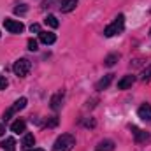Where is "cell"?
Wrapping results in <instances>:
<instances>
[{
	"mask_svg": "<svg viewBox=\"0 0 151 151\" xmlns=\"http://www.w3.org/2000/svg\"><path fill=\"white\" fill-rule=\"evenodd\" d=\"M76 146V137L70 134H62L55 144H53V151H70Z\"/></svg>",
	"mask_w": 151,
	"mask_h": 151,
	"instance_id": "1",
	"label": "cell"
},
{
	"mask_svg": "<svg viewBox=\"0 0 151 151\" xmlns=\"http://www.w3.org/2000/svg\"><path fill=\"white\" fill-rule=\"evenodd\" d=\"M123 28H125V16L119 14V16H116V19H114L111 25H107V27L104 28V35H106V37H113L116 34H121Z\"/></svg>",
	"mask_w": 151,
	"mask_h": 151,
	"instance_id": "2",
	"label": "cell"
},
{
	"mask_svg": "<svg viewBox=\"0 0 151 151\" xmlns=\"http://www.w3.org/2000/svg\"><path fill=\"white\" fill-rule=\"evenodd\" d=\"M30 69H32V63H30V60H27V58H19V60H16V63H14V67H12L14 74L18 76V77H25V76H28Z\"/></svg>",
	"mask_w": 151,
	"mask_h": 151,
	"instance_id": "3",
	"label": "cell"
},
{
	"mask_svg": "<svg viewBox=\"0 0 151 151\" xmlns=\"http://www.w3.org/2000/svg\"><path fill=\"white\" fill-rule=\"evenodd\" d=\"M4 27L9 34H21L25 30V25L21 21H16V19H11V18H5L4 19Z\"/></svg>",
	"mask_w": 151,
	"mask_h": 151,
	"instance_id": "4",
	"label": "cell"
},
{
	"mask_svg": "<svg viewBox=\"0 0 151 151\" xmlns=\"http://www.w3.org/2000/svg\"><path fill=\"white\" fill-rule=\"evenodd\" d=\"M27 102H28V100H27L25 97H21L19 100H16V102H14V106H12V107H9V109L4 113V119L7 121V119H9L14 113H18V111H21V109H25V107H27Z\"/></svg>",
	"mask_w": 151,
	"mask_h": 151,
	"instance_id": "5",
	"label": "cell"
},
{
	"mask_svg": "<svg viewBox=\"0 0 151 151\" xmlns=\"http://www.w3.org/2000/svg\"><path fill=\"white\" fill-rule=\"evenodd\" d=\"M113 76L114 74H106L100 81H97V84H95V90H99V91H102V90H107L109 88V84H111V81H113Z\"/></svg>",
	"mask_w": 151,
	"mask_h": 151,
	"instance_id": "6",
	"label": "cell"
},
{
	"mask_svg": "<svg viewBox=\"0 0 151 151\" xmlns=\"http://www.w3.org/2000/svg\"><path fill=\"white\" fill-rule=\"evenodd\" d=\"M132 130H134V135H135V141H137L139 144H142V142H148V141H151V135H150V134H146V132H142V130H139L137 127H132Z\"/></svg>",
	"mask_w": 151,
	"mask_h": 151,
	"instance_id": "7",
	"label": "cell"
},
{
	"mask_svg": "<svg viewBox=\"0 0 151 151\" xmlns=\"http://www.w3.org/2000/svg\"><path fill=\"white\" fill-rule=\"evenodd\" d=\"M137 114H139L141 119H144V121H151V106L150 104H142V106L137 109Z\"/></svg>",
	"mask_w": 151,
	"mask_h": 151,
	"instance_id": "8",
	"label": "cell"
},
{
	"mask_svg": "<svg viewBox=\"0 0 151 151\" xmlns=\"http://www.w3.org/2000/svg\"><path fill=\"white\" fill-rule=\"evenodd\" d=\"M134 83H135V77L134 76H125L123 79L118 81V88L119 90H128V88H132Z\"/></svg>",
	"mask_w": 151,
	"mask_h": 151,
	"instance_id": "9",
	"label": "cell"
},
{
	"mask_svg": "<svg viewBox=\"0 0 151 151\" xmlns=\"http://www.w3.org/2000/svg\"><path fill=\"white\" fill-rule=\"evenodd\" d=\"M62 102H63V91H58L51 97V109L53 111H58L62 107Z\"/></svg>",
	"mask_w": 151,
	"mask_h": 151,
	"instance_id": "10",
	"label": "cell"
},
{
	"mask_svg": "<svg viewBox=\"0 0 151 151\" xmlns=\"http://www.w3.org/2000/svg\"><path fill=\"white\" fill-rule=\"evenodd\" d=\"M77 2H79V0H62V2H60V11H62V12H70V11H74L76 5H77Z\"/></svg>",
	"mask_w": 151,
	"mask_h": 151,
	"instance_id": "11",
	"label": "cell"
},
{
	"mask_svg": "<svg viewBox=\"0 0 151 151\" xmlns=\"http://www.w3.org/2000/svg\"><path fill=\"white\" fill-rule=\"evenodd\" d=\"M39 39H40L42 44H53V42L56 40V35H55L53 32H40V34H39Z\"/></svg>",
	"mask_w": 151,
	"mask_h": 151,
	"instance_id": "12",
	"label": "cell"
},
{
	"mask_svg": "<svg viewBox=\"0 0 151 151\" xmlns=\"http://www.w3.org/2000/svg\"><path fill=\"white\" fill-rule=\"evenodd\" d=\"M25 128H27V123H25L23 119H16V121H12V125H11V130H12L14 134H23Z\"/></svg>",
	"mask_w": 151,
	"mask_h": 151,
	"instance_id": "13",
	"label": "cell"
},
{
	"mask_svg": "<svg viewBox=\"0 0 151 151\" xmlns=\"http://www.w3.org/2000/svg\"><path fill=\"white\" fill-rule=\"evenodd\" d=\"M113 150H114V142L109 141V139L100 141V142L97 144V151H113Z\"/></svg>",
	"mask_w": 151,
	"mask_h": 151,
	"instance_id": "14",
	"label": "cell"
},
{
	"mask_svg": "<svg viewBox=\"0 0 151 151\" xmlns=\"http://www.w3.org/2000/svg\"><path fill=\"white\" fill-rule=\"evenodd\" d=\"M2 150L4 151H16V141L12 137H7L4 142H2Z\"/></svg>",
	"mask_w": 151,
	"mask_h": 151,
	"instance_id": "15",
	"label": "cell"
},
{
	"mask_svg": "<svg viewBox=\"0 0 151 151\" xmlns=\"http://www.w3.org/2000/svg\"><path fill=\"white\" fill-rule=\"evenodd\" d=\"M35 144V137H34V134H27L25 137H23V146L25 148H32Z\"/></svg>",
	"mask_w": 151,
	"mask_h": 151,
	"instance_id": "16",
	"label": "cell"
},
{
	"mask_svg": "<svg viewBox=\"0 0 151 151\" xmlns=\"http://www.w3.org/2000/svg\"><path fill=\"white\" fill-rule=\"evenodd\" d=\"M44 21H46V25H49L51 28H58V25H60V23H58V19H56V16H53V14H49Z\"/></svg>",
	"mask_w": 151,
	"mask_h": 151,
	"instance_id": "17",
	"label": "cell"
},
{
	"mask_svg": "<svg viewBox=\"0 0 151 151\" xmlns=\"http://www.w3.org/2000/svg\"><path fill=\"white\" fill-rule=\"evenodd\" d=\"M42 9H53L56 5H60V0H42Z\"/></svg>",
	"mask_w": 151,
	"mask_h": 151,
	"instance_id": "18",
	"label": "cell"
},
{
	"mask_svg": "<svg viewBox=\"0 0 151 151\" xmlns=\"http://www.w3.org/2000/svg\"><path fill=\"white\" fill-rule=\"evenodd\" d=\"M118 58H119L118 55H109V56H107V58L104 60V65H106V67H113L114 63L118 62Z\"/></svg>",
	"mask_w": 151,
	"mask_h": 151,
	"instance_id": "19",
	"label": "cell"
},
{
	"mask_svg": "<svg viewBox=\"0 0 151 151\" xmlns=\"http://www.w3.org/2000/svg\"><path fill=\"white\" fill-rule=\"evenodd\" d=\"M141 79H142L144 83H150L151 81V65H148V67L144 69V72H142V76H141Z\"/></svg>",
	"mask_w": 151,
	"mask_h": 151,
	"instance_id": "20",
	"label": "cell"
},
{
	"mask_svg": "<svg viewBox=\"0 0 151 151\" xmlns=\"http://www.w3.org/2000/svg\"><path fill=\"white\" fill-rule=\"evenodd\" d=\"M28 49L30 51H37L39 49V42L35 39H28Z\"/></svg>",
	"mask_w": 151,
	"mask_h": 151,
	"instance_id": "21",
	"label": "cell"
},
{
	"mask_svg": "<svg viewBox=\"0 0 151 151\" xmlns=\"http://www.w3.org/2000/svg\"><path fill=\"white\" fill-rule=\"evenodd\" d=\"M30 32H32V34H40L42 30H40V27H39L37 23H34V25L30 27Z\"/></svg>",
	"mask_w": 151,
	"mask_h": 151,
	"instance_id": "22",
	"label": "cell"
},
{
	"mask_svg": "<svg viewBox=\"0 0 151 151\" xmlns=\"http://www.w3.org/2000/svg\"><path fill=\"white\" fill-rule=\"evenodd\" d=\"M14 12H16V14H25V12H27V7H25V5H19V7L14 9Z\"/></svg>",
	"mask_w": 151,
	"mask_h": 151,
	"instance_id": "23",
	"label": "cell"
},
{
	"mask_svg": "<svg viewBox=\"0 0 151 151\" xmlns=\"http://www.w3.org/2000/svg\"><path fill=\"white\" fill-rule=\"evenodd\" d=\"M7 88V79L4 76H0V90H5Z\"/></svg>",
	"mask_w": 151,
	"mask_h": 151,
	"instance_id": "24",
	"label": "cell"
},
{
	"mask_svg": "<svg viewBox=\"0 0 151 151\" xmlns=\"http://www.w3.org/2000/svg\"><path fill=\"white\" fill-rule=\"evenodd\" d=\"M4 132H5V128H4V125H2V123H0V137H2V135H4Z\"/></svg>",
	"mask_w": 151,
	"mask_h": 151,
	"instance_id": "25",
	"label": "cell"
},
{
	"mask_svg": "<svg viewBox=\"0 0 151 151\" xmlns=\"http://www.w3.org/2000/svg\"><path fill=\"white\" fill-rule=\"evenodd\" d=\"M28 151H44V150H40V148H35V150H28Z\"/></svg>",
	"mask_w": 151,
	"mask_h": 151,
	"instance_id": "26",
	"label": "cell"
},
{
	"mask_svg": "<svg viewBox=\"0 0 151 151\" xmlns=\"http://www.w3.org/2000/svg\"><path fill=\"white\" fill-rule=\"evenodd\" d=\"M0 35H2V34H0Z\"/></svg>",
	"mask_w": 151,
	"mask_h": 151,
	"instance_id": "27",
	"label": "cell"
}]
</instances>
